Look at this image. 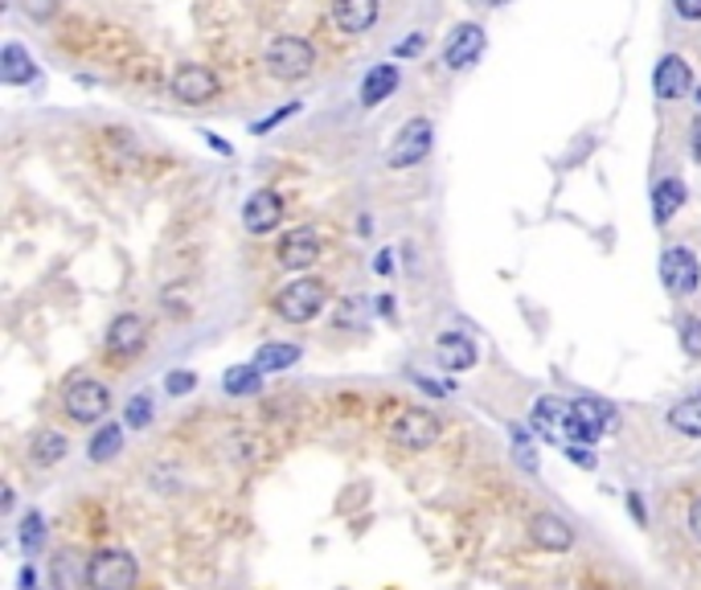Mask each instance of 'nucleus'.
<instances>
[{
  "label": "nucleus",
  "instance_id": "6e6552de",
  "mask_svg": "<svg viewBox=\"0 0 701 590\" xmlns=\"http://www.w3.org/2000/svg\"><path fill=\"white\" fill-rule=\"evenodd\" d=\"M612 402H599V398H575L570 402V419H566V435L575 438V443H595L603 431H607V422H612Z\"/></svg>",
  "mask_w": 701,
  "mask_h": 590
},
{
  "label": "nucleus",
  "instance_id": "393cba45",
  "mask_svg": "<svg viewBox=\"0 0 701 590\" xmlns=\"http://www.w3.org/2000/svg\"><path fill=\"white\" fill-rule=\"evenodd\" d=\"M70 443L62 431H37L34 435V447H29V456H34L37 468H53L58 459H67Z\"/></svg>",
  "mask_w": 701,
  "mask_h": 590
},
{
  "label": "nucleus",
  "instance_id": "ea45409f",
  "mask_svg": "<svg viewBox=\"0 0 701 590\" xmlns=\"http://www.w3.org/2000/svg\"><path fill=\"white\" fill-rule=\"evenodd\" d=\"M689 140H693V160L701 165V119L693 123V128H689Z\"/></svg>",
  "mask_w": 701,
  "mask_h": 590
},
{
  "label": "nucleus",
  "instance_id": "c85d7f7f",
  "mask_svg": "<svg viewBox=\"0 0 701 590\" xmlns=\"http://www.w3.org/2000/svg\"><path fill=\"white\" fill-rule=\"evenodd\" d=\"M153 422V394H136L132 402H128V426L140 431V426H148Z\"/></svg>",
  "mask_w": 701,
  "mask_h": 590
},
{
  "label": "nucleus",
  "instance_id": "20e7f679",
  "mask_svg": "<svg viewBox=\"0 0 701 590\" xmlns=\"http://www.w3.org/2000/svg\"><path fill=\"white\" fill-rule=\"evenodd\" d=\"M136 587V557L123 550H99L86 562V590H132Z\"/></svg>",
  "mask_w": 701,
  "mask_h": 590
},
{
  "label": "nucleus",
  "instance_id": "39448f33",
  "mask_svg": "<svg viewBox=\"0 0 701 590\" xmlns=\"http://www.w3.org/2000/svg\"><path fill=\"white\" fill-rule=\"evenodd\" d=\"M169 91L177 103H185V107H206L222 95V83H218V74L209 67H197V62H181V67L172 70L169 79Z\"/></svg>",
  "mask_w": 701,
  "mask_h": 590
},
{
  "label": "nucleus",
  "instance_id": "b1692460",
  "mask_svg": "<svg viewBox=\"0 0 701 590\" xmlns=\"http://www.w3.org/2000/svg\"><path fill=\"white\" fill-rule=\"evenodd\" d=\"M295 361H300V345H288V340H271V345H263L255 353V365L263 373H283Z\"/></svg>",
  "mask_w": 701,
  "mask_h": 590
},
{
  "label": "nucleus",
  "instance_id": "c9c22d12",
  "mask_svg": "<svg viewBox=\"0 0 701 590\" xmlns=\"http://www.w3.org/2000/svg\"><path fill=\"white\" fill-rule=\"evenodd\" d=\"M673 13L681 21H701V0H673Z\"/></svg>",
  "mask_w": 701,
  "mask_h": 590
},
{
  "label": "nucleus",
  "instance_id": "e433bc0d",
  "mask_svg": "<svg viewBox=\"0 0 701 590\" xmlns=\"http://www.w3.org/2000/svg\"><path fill=\"white\" fill-rule=\"evenodd\" d=\"M566 456L575 459V468H595L599 463L595 451H587V447H579V443H570V447H566Z\"/></svg>",
  "mask_w": 701,
  "mask_h": 590
},
{
  "label": "nucleus",
  "instance_id": "f8f14e48",
  "mask_svg": "<svg viewBox=\"0 0 701 590\" xmlns=\"http://www.w3.org/2000/svg\"><path fill=\"white\" fill-rule=\"evenodd\" d=\"M484 46H488L484 25H476V21H463V25H456V29H451V37H447L444 67L447 70H468L480 58V53H484Z\"/></svg>",
  "mask_w": 701,
  "mask_h": 590
},
{
  "label": "nucleus",
  "instance_id": "f257e3e1",
  "mask_svg": "<svg viewBox=\"0 0 701 590\" xmlns=\"http://www.w3.org/2000/svg\"><path fill=\"white\" fill-rule=\"evenodd\" d=\"M263 67L271 79L279 83H300V79H309L312 70H316V50H312V41L295 34H279L271 37V46L263 50Z\"/></svg>",
  "mask_w": 701,
  "mask_h": 590
},
{
  "label": "nucleus",
  "instance_id": "ddd939ff",
  "mask_svg": "<svg viewBox=\"0 0 701 590\" xmlns=\"http://www.w3.org/2000/svg\"><path fill=\"white\" fill-rule=\"evenodd\" d=\"M689 86H693V70L685 62L681 53H665L656 70H652V95L661 103H677L689 95Z\"/></svg>",
  "mask_w": 701,
  "mask_h": 590
},
{
  "label": "nucleus",
  "instance_id": "6ab92c4d",
  "mask_svg": "<svg viewBox=\"0 0 701 590\" xmlns=\"http://www.w3.org/2000/svg\"><path fill=\"white\" fill-rule=\"evenodd\" d=\"M34 74H37V67H34V58H29V50H25V46L9 41V46L0 50V79H4L9 86L34 83Z\"/></svg>",
  "mask_w": 701,
  "mask_h": 590
},
{
  "label": "nucleus",
  "instance_id": "37998d69",
  "mask_svg": "<svg viewBox=\"0 0 701 590\" xmlns=\"http://www.w3.org/2000/svg\"><path fill=\"white\" fill-rule=\"evenodd\" d=\"M698 107H701V86H698Z\"/></svg>",
  "mask_w": 701,
  "mask_h": 590
},
{
  "label": "nucleus",
  "instance_id": "58836bf2",
  "mask_svg": "<svg viewBox=\"0 0 701 590\" xmlns=\"http://www.w3.org/2000/svg\"><path fill=\"white\" fill-rule=\"evenodd\" d=\"M390 267H394V251H382L374 258V270H377V275H390Z\"/></svg>",
  "mask_w": 701,
  "mask_h": 590
},
{
  "label": "nucleus",
  "instance_id": "4be33fe9",
  "mask_svg": "<svg viewBox=\"0 0 701 590\" xmlns=\"http://www.w3.org/2000/svg\"><path fill=\"white\" fill-rule=\"evenodd\" d=\"M566 419H570V406H563L558 398H542V402L533 406V426L549 443H558V426H566Z\"/></svg>",
  "mask_w": 701,
  "mask_h": 590
},
{
  "label": "nucleus",
  "instance_id": "c756f323",
  "mask_svg": "<svg viewBox=\"0 0 701 590\" xmlns=\"http://www.w3.org/2000/svg\"><path fill=\"white\" fill-rule=\"evenodd\" d=\"M41 538H46V521H41L37 513H29V517L21 521V545H25V554H34L37 545H41Z\"/></svg>",
  "mask_w": 701,
  "mask_h": 590
},
{
  "label": "nucleus",
  "instance_id": "f3484780",
  "mask_svg": "<svg viewBox=\"0 0 701 590\" xmlns=\"http://www.w3.org/2000/svg\"><path fill=\"white\" fill-rule=\"evenodd\" d=\"M398 83H402V70L394 67V62H377V67H370L365 70V79H361V91H358L361 107L386 103L394 91H398Z\"/></svg>",
  "mask_w": 701,
  "mask_h": 590
},
{
  "label": "nucleus",
  "instance_id": "2f4dec72",
  "mask_svg": "<svg viewBox=\"0 0 701 590\" xmlns=\"http://www.w3.org/2000/svg\"><path fill=\"white\" fill-rule=\"evenodd\" d=\"M681 349L689 357H701V316L681 321Z\"/></svg>",
  "mask_w": 701,
  "mask_h": 590
},
{
  "label": "nucleus",
  "instance_id": "9b49d317",
  "mask_svg": "<svg viewBox=\"0 0 701 590\" xmlns=\"http://www.w3.org/2000/svg\"><path fill=\"white\" fill-rule=\"evenodd\" d=\"M283 221V197L275 189H255L246 202H242V230L246 234H271L275 226Z\"/></svg>",
  "mask_w": 701,
  "mask_h": 590
},
{
  "label": "nucleus",
  "instance_id": "79ce46f5",
  "mask_svg": "<svg viewBox=\"0 0 701 590\" xmlns=\"http://www.w3.org/2000/svg\"><path fill=\"white\" fill-rule=\"evenodd\" d=\"M472 4H505V0H472Z\"/></svg>",
  "mask_w": 701,
  "mask_h": 590
},
{
  "label": "nucleus",
  "instance_id": "5701e85b",
  "mask_svg": "<svg viewBox=\"0 0 701 590\" xmlns=\"http://www.w3.org/2000/svg\"><path fill=\"white\" fill-rule=\"evenodd\" d=\"M668 426H673L677 435L701 438V394H689L681 402H673V410H668Z\"/></svg>",
  "mask_w": 701,
  "mask_h": 590
},
{
  "label": "nucleus",
  "instance_id": "a878e982",
  "mask_svg": "<svg viewBox=\"0 0 701 590\" xmlns=\"http://www.w3.org/2000/svg\"><path fill=\"white\" fill-rule=\"evenodd\" d=\"M258 386H263V370H258L255 361H251V365H234V370H226V377H222V389L226 394H234V398L258 394Z\"/></svg>",
  "mask_w": 701,
  "mask_h": 590
},
{
  "label": "nucleus",
  "instance_id": "7c9ffc66",
  "mask_svg": "<svg viewBox=\"0 0 701 590\" xmlns=\"http://www.w3.org/2000/svg\"><path fill=\"white\" fill-rule=\"evenodd\" d=\"M189 389H197V373L177 370V373H169V377H165V394H169V398H185Z\"/></svg>",
  "mask_w": 701,
  "mask_h": 590
},
{
  "label": "nucleus",
  "instance_id": "4468645a",
  "mask_svg": "<svg viewBox=\"0 0 701 590\" xmlns=\"http://www.w3.org/2000/svg\"><path fill=\"white\" fill-rule=\"evenodd\" d=\"M530 541L537 545V550H546V554H566L570 545H575V529L566 525V517H558V513H537V517H530Z\"/></svg>",
  "mask_w": 701,
  "mask_h": 590
},
{
  "label": "nucleus",
  "instance_id": "0eeeda50",
  "mask_svg": "<svg viewBox=\"0 0 701 590\" xmlns=\"http://www.w3.org/2000/svg\"><path fill=\"white\" fill-rule=\"evenodd\" d=\"M661 284L668 296H693L701 284V263L689 246H668L661 254Z\"/></svg>",
  "mask_w": 701,
  "mask_h": 590
},
{
  "label": "nucleus",
  "instance_id": "9d476101",
  "mask_svg": "<svg viewBox=\"0 0 701 590\" xmlns=\"http://www.w3.org/2000/svg\"><path fill=\"white\" fill-rule=\"evenodd\" d=\"M67 414L74 422H99L107 414V406H111V394H107L104 382H90V377H78L74 386L67 389Z\"/></svg>",
  "mask_w": 701,
  "mask_h": 590
},
{
  "label": "nucleus",
  "instance_id": "cd10ccee",
  "mask_svg": "<svg viewBox=\"0 0 701 590\" xmlns=\"http://www.w3.org/2000/svg\"><path fill=\"white\" fill-rule=\"evenodd\" d=\"M21 13L29 21H37V25H46V21L58 17V9H62V0H17Z\"/></svg>",
  "mask_w": 701,
  "mask_h": 590
},
{
  "label": "nucleus",
  "instance_id": "412c9836",
  "mask_svg": "<svg viewBox=\"0 0 701 590\" xmlns=\"http://www.w3.org/2000/svg\"><path fill=\"white\" fill-rule=\"evenodd\" d=\"M120 451H123V426L120 422H104V426L90 435V443H86L90 463H107V459H116Z\"/></svg>",
  "mask_w": 701,
  "mask_h": 590
},
{
  "label": "nucleus",
  "instance_id": "2eb2a0df",
  "mask_svg": "<svg viewBox=\"0 0 701 590\" xmlns=\"http://www.w3.org/2000/svg\"><path fill=\"white\" fill-rule=\"evenodd\" d=\"M144 340H148L144 321H140L136 312H123V316H116L111 328H107V353L128 361V357H136L140 349H144Z\"/></svg>",
  "mask_w": 701,
  "mask_h": 590
},
{
  "label": "nucleus",
  "instance_id": "f03ea898",
  "mask_svg": "<svg viewBox=\"0 0 701 590\" xmlns=\"http://www.w3.org/2000/svg\"><path fill=\"white\" fill-rule=\"evenodd\" d=\"M328 300V287L321 279H291L288 287H279V296H275V312L283 316L288 324H309L312 316H321V308Z\"/></svg>",
  "mask_w": 701,
  "mask_h": 590
},
{
  "label": "nucleus",
  "instance_id": "dca6fc26",
  "mask_svg": "<svg viewBox=\"0 0 701 590\" xmlns=\"http://www.w3.org/2000/svg\"><path fill=\"white\" fill-rule=\"evenodd\" d=\"M377 13H382L377 0H333V21H337V29L349 37L370 34L377 25Z\"/></svg>",
  "mask_w": 701,
  "mask_h": 590
},
{
  "label": "nucleus",
  "instance_id": "7ed1b4c3",
  "mask_svg": "<svg viewBox=\"0 0 701 590\" xmlns=\"http://www.w3.org/2000/svg\"><path fill=\"white\" fill-rule=\"evenodd\" d=\"M435 148V123L427 116H414L402 123V132L394 135L390 153H386V165L390 169H414V165H423Z\"/></svg>",
  "mask_w": 701,
  "mask_h": 590
},
{
  "label": "nucleus",
  "instance_id": "f704fd0d",
  "mask_svg": "<svg viewBox=\"0 0 701 590\" xmlns=\"http://www.w3.org/2000/svg\"><path fill=\"white\" fill-rule=\"evenodd\" d=\"M53 582H58V590L74 587V574H70V554H62L58 562H53Z\"/></svg>",
  "mask_w": 701,
  "mask_h": 590
},
{
  "label": "nucleus",
  "instance_id": "473e14b6",
  "mask_svg": "<svg viewBox=\"0 0 701 590\" xmlns=\"http://www.w3.org/2000/svg\"><path fill=\"white\" fill-rule=\"evenodd\" d=\"M295 111H300V103H288V107H279L275 116L258 119V123H251V132H255V135H267V132H271V128H275V123H283V119L295 116Z\"/></svg>",
  "mask_w": 701,
  "mask_h": 590
},
{
  "label": "nucleus",
  "instance_id": "72a5a7b5",
  "mask_svg": "<svg viewBox=\"0 0 701 590\" xmlns=\"http://www.w3.org/2000/svg\"><path fill=\"white\" fill-rule=\"evenodd\" d=\"M423 46H427V34H411V37H402V41L394 46V62H398V58H414V53L423 50Z\"/></svg>",
  "mask_w": 701,
  "mask_h": 590
},
{
  "label": "nucleus",
  "instance_id": "bb28decb",
  "mask_svg": "<svg viewBox=\"0 0 701 590\" xmlns=\"http://www.w3.org/2000/svg\"><path fill=\"white\" fill-rule=\"evenodd\" d=\"M337 324L341 328H361L365 324V300L361 296H345L341 308H337Z\"/></svg>",
  "mask_w": 701,
  "mask_h": 590
},
{
  "label": "nucleus",
  "instance_id": "1a4fd4ad",
  "mask_svg": "<svg viewBox=\"0 0 701 590\" xmlns=\"http://www.w3.org/2000/svg\"><path fill=\"white\" fill-rule=\"evenodd\" d=\"M279 267L283 270H309L321 263V234H316V226H295L288 234L279 238Z\"/></svg>",
  "mask_w": 701,
  "mask_h": 590
},
{
  "label": "nucleus",
  "instance_id": "423d86ee",
  "mask_svg": "<svg viewBox=\"0 0 701 590\" xmlns=\"http://www.w3.org/2000/svg\"><path fill=\"white\" fill-rule=\"evenodd\" d=\"M439 431H444V422L435 419L431 410H423V406H414V410H402V414L394 419L390 438L402 451H427L431 443L439 438Z\"/></svg>",
  "mask_w": 701,
  "mask_h": 590
},
{
  "label": "nucleus",
  "instance_id": "a211bd4d",
  "mask_svg": "<svg viewBox=\"0 0 701 590\" xmlns=\"http://www.w3.org/2000/svg\"><path fill=\"white\" fill-rule=\"evenodd\" d=\"M435 357H439V365H444V370H451V373L472 370V365L480 361L472 337H463V333H444V337H439V345H435Z\"/></svg>",
  "mask_w": 701,
  "mask_h": 590
},
{
  "label": "nucleus",
  "instance_id": "4c0bfd02",
  "mask_svg": "<svg viewBox=\"0 0 701 590\" xmlns=\"http://www.w3.org/2000/svg\"><path fill=\"white\" fill-rule=\"evenodd\" d=\"M689 533L701 541V496L693 501V508H689Z\"/></svg>",
  "mask_w": 701,
  "mask_h": 590
},
{
  "label": "nucleus",
  "instance_id": "aec40b11",
  "mask_svg": "<svg viewBox=\"0 0 701 590\" xmlns=\"http://www.w3.org/2000/svg\"><path fill=\"white\" fill-rule=\"evenodd\" d=\"M681 205H685V185L677 177H665L661 185L652 189V218H656V226L673 221V214H677Z\"/></svg>",
  "mask_w": 701,
  "mask_h": 590
},
{
  "label": "nucleus",
  "instance_id": "a19ab883",
  "mask_svg": "<svg viewBox=\"0 0 701 590\" xmlns=\"http://www.w3.org/2000/svg\"><path fill=\"white\" fill-rule=\"evenodd\" d=\"M628 505H632L636 521H644V505H640V496H628Z\"/></svg>",
  "mask_w": 701,
  "mask_h": 590
}]
</instances>
